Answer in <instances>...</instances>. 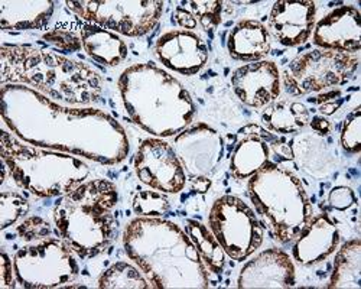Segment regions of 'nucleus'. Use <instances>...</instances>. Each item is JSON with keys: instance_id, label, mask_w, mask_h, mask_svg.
Listing matches in <instances>:
<instances>
[{"instance_id": "f257e3e1", "label": "nucleus", "mask_w": 361, "mask_h": 289, "mask_svg": "<svg viewBox=\"0 0 361 289\" xmlns=\"http://www.w3.org/2000/svg\"><path fill=\"white\" fill-rule=\"evenodd\" d=\"M0 103L6 128L34 147L102 165H117L129 155L125 128L100 109L64 106L22 84H5Z\"/></svg>"}, {"instance_id": "f03ea898", "label": "nucleus", "mask_w": 361, "mask_h": 289, "mask_svg": "<svg viewBox=\"0 0 361 289\" xmlns=\"http://www.w3.org/2000/svg\"><path fill=\"white\" fill-rule=\"evenodd\" d=\"M123 247L157 289H200L209 276L192 240L178 224L162 217H136L123 231Z\"/></svg>"}, {"instance_id": "7ed1b4c3", "label": "nucleus", "mask_w": 361, "mask_h": 289, "mask_svg": "<svg viewBox=\"0 0 361 289\" xmlns=\"http://www.w3.org/2000/svg\"><path fill=\"white\" fill-rule=\"evenodd\" d=\"M117 87L132 122L155 137H173L195 119L197 107L184 84L152 63L128 67Z\"/></svg>"}, {"instance_id": "20e7f679", "label": "nucleus", "mask_w": 361, "mask_h": 289, "mask_svg": "<svg viewBox=\"0 0 361 289\" xmlns=\"http://www.w3.org/2000/svg\"><path fill=\"white\" fill-rule=\"evenodd\" d=\"M0 81L22 84L66 104L81 106L100 100L103 81L99 73L67 56L27 45L0 48Z\"/></svg>"}, {"instance_id": "39448f33", "label": "nucleus", "mask_w": 361, "mask_h": 289, "mask_svg": "<svg viewBox=\"0 0 361 289\" xmlns=\"http://www.w3.org/2000/svg\"><path fill=\"white\" fill-rule=\"evenodd\" d=\"M118 192L107 180H92L59 197L54 207L58 235L81 259H90L111 242Z\"/></svg>"}, {"instance_id": "423d86ee", "label": "nucleus", "mask_w": 361, "mask_h": 289, "mask_svg": "<svg viewBox=\"0 0 361 289\" xmlns=\"http://www.w3.org/2000/svg\"><path fill=\"white\" fill-rule=\"evenodd\" d=\"M0 151L15 184L39 198L63 197L90 176L88 165L75 155L34 147L5 129Z\"/></svg>"}, {"instance_id": "0eeeda50", "label": "nucleus", "mask_w": 361, "mask_h": 289, "mask_svg": "<svg viewBox=\"0 0 361 289\" xmlns=\"http://www.w3.org/2000/svg\"><path fill=\"white\" fill-rule=\"evenodd\" d=\"M247 188L256 211L282 243L295 240L312 219V206L302 183L278 162L256 172Z\"/></svg>"}, {"instance_id": "6e6552de", "label": "nucleus", "mask_w": 361, "mask_h": 289, "mask_svg": "<svg viewBox=\"0 0 361 289\" xmlns=\"http://www.w3.org/2000/svg\"><path fill=\"white\" fill-rule=\"evenodd\" d=\"M77 256L64 239L47 238L27 243L13 257L16 282L31 289L67 286L80 273Z\"/></svg>"}, {"instance_id": "1a4fd4ad", "label": "nucleus", "mask_w": 361, "mask_h": 289, "mask_svg": "<svg viewBox=\"0 0 361 289\" xmlns=\"http://www.w3.org/2000/svg\"><path fill=\"white\" fill-rule=\"evenodd\" d=\"M358 54L312 49L292 60L282 73L290 96H307L345 84L358 68Z\"/></svg>"}, {"instance_id": "9d476101", "label": "nucleus", "mask_w": 361, "mask_h": 289, "mask_svg": "<svg viewBox=\"0 0 361 289\" xmlns=\"http://www.w3.org/2000/svg\"><path fill=\"white\" fill-rule=\"evenodd\" d=\"M208 228L228 257L243 262L263 243L264 231L255 211L235 195L216 199L208 214Z\"/></svg>"}, {"instance_id": "9b49d317", "label": "nucleus", "mask_w": 361, "mask_h": 289, "mask_svg": "<svg viewBox=\"0 0 361 289\" xmlns=\"http://www.w3.org/2000/svg\"><path fill=\"white\" fill-rule=\"evenodd\" d=\"M77 16L125 37H143L152 31L164 12L159 0H102L66 2Z\"/></svg>"}, {"instance_id": "f8f14e48", "label": "nucleus", "mask_w": 361, "mask_h": 289, "mask_svg": "<svg viewBox=\"0 0 361 289\" xmlns=\"http://www.w3.org/2000/svg\"><path fill=\"white\" fill-rule=\"evenodd\" d=\"M135 171L145 185L165 194H178L187 184V173L173 147L161 137H149L139 144Z\"/></svg>"}, {"instance_id": "ddd939ff", "label": "nucleus", "mask_w": 361, "mask_h": 289, "mask_svg": "<svg viewBox=\"0 0 361 289\" xmlns=\"http://www.w3.org/2000/svg\"><path fill=\"white\" fill-rule=\"evenodd\" d=\"M173 149L188 178L194 180L213 176L224 158L226 143L216 129L198 122L175 136Z\"/></svg>"}, {"instance_id": "4468645a", "label": "nucleus", "mask_w": 361, "mask_h": 289, "mask_svg": "<svg viewBox=\"0 0 361 289\" xmlns=\"http://www.w3.org/2000/svg\"><path fill=\"white\" fill-rule=\"evenodd\" d=\"M242 139L235 144L230 159L231 176L238 180H249L256 172L264 168L267 164L274 162V149L279 154H292L286 144H279L278 139L269 130L257 126L249 125L240 130Z\"/></svg>"}, {"instance_id": "2eb2a0df", "label": "nucleus", "mask_w": 361, "mask_h": 289, "mask_svg": "<svg viewBox=\"0 0 361 289\" xmlns=\"http://www.w3.org/2000/svg\"><path fill=\"white\" fill-rule=\"evenodd\" d=\"M231 87L238 100L246 106L267 107L281 96V71L274 61L247 63L233 71Z\"/></svg>"}, {"instance_id": "dca6fc26", "label": "nucleus", "mask_w": 361, "mask_h": 289, "mask_svg": "<svg viewBox=\"0 0 361 289\" xmlns=\"http://www.w3.org/2000/svg\"><path fill=\"white\" fill-rule=\"evenodd\" d=\"M158 60L171 71L195 75L208 61V47L194 31L172 29L162 34L155 45Z\"/></svg>"}, {"instance_id": "f3484780", "label": "nucleus", "mask_w": 361, "mask_h": 289, "mask_svg": "<svg viewBox=\"0 0 361 289\" xmlns=\"http://www.w3.org/2000/svg\"><path fill=\"white\" fill-rule=\"evenodd\" d=\"M361 15L354 6H341L314 26L312 42L319 49L358 54L361 49Z\"/></svg>"}, {"instance_id": "a211bd4d", "label": "nucleus", "mask_w": 361, "mask_h": 289, "mask_svg": "<svg viewBox=\"0 0 361 289\" xmlns=\"http://www.w3.org/2000/svg\"><path fill=\"white\" fill-rule=\"evenodd\" d=\"M317 6L308 0H281L269 15V29L275 39L285 47L302 45L315 26Z\"/></svg>"}, {"instance_id": "6ab92c4d", "label": "nucleus", "mask_w": 361, "mask_h": 289, "mask_svg": "<svg viewBox=\"0 0 361 289\" xmlns=\"http://www.w3.org/2000/svg\"><path fill=\"white\" fill-rule=\"evenodd\" d=\"M296 283L295 265L290 256L281 249H267L242 268L237 288H292Z\"/></svg>"}, {"instance_id": "aec40b11", "label": "nucleus", "mask_w": 361, "mask_h": 289, "mask_svg": "<svg viewBox=\"0 0 361 289\" xmlns=\"http://www.w3.org/2000/svg\"><path fill=\"white\" fill-rule=\"evenodd\" d=\"M340 243V231L326 214L312 217L295 239L292 254L304 266L317 265L333 254Z\"/></svg>"}, {"instance_id": "412c9836", "label": "nucleus", "mask_w": 361, "mask_h": 289, "mask_svg": "<svg viewBox=\"0 0 361 289\" xmlns=\"http://www.w3.org/2000/svg\"><path fill=\"white\" fill-rule=\"evenodd\" d=\"M54 11L51 0H2L0 26L4 31H38L49 23Z\"/></svg>"}, {"instance_id": "4be33fe9", "label": "nucleus", "mask_w": 361, "mask_h": 289, "mask_svg": "<svg viewBox=\"0 0 361 289\" xmlns=\"http://www.w3.org/2000/svg\"><path fill=\"white\" fill-rule=\"evenodd\" d=\"M270 48V34L259 20H240L228 34L227 49L230 56L237 61H262Z\"/></svg>"}, {"instance_id": "5701e85b", "label": "nucleus", "mask_w": 361, "mask_h": 289, "mask_svg": "<svg viewBox=\"0 0 361 289\" xmlns=\"http://www.w3.org/2000/svg\"><path fill=\"white\" fill-rule=\"evenodd\" d=\"M80 38L85 54L102 66L116 67L129 55L128 44L122 38L94 23H84Z\"/></svg>"}, {"instance_id": "b1692460", "label": "nucleus", "mask_w": 361, "mask_h": 289, "mask_svg": "<svg viewBox=\"0 0 361 289\" xmlns=\"http://www.w3.org/2000/svg\"><path fill=\"white\" fill-rule=\"evenodd\" d=\"M311 122L308 109L299 102L281 100L269 104L262 113V123L274 133H298Z\"/></svg>"}, {"instance_id": "393cba45", "label": "nucleus", "mask_w": 361, "mask_h": 289, "mask_svg": "<svg viewBox=\"0 0 361 289\" xmlns=\"http://www.w3.org/2000/svg\"><path fill=\"white\" fill-rule=\"evenodd\" d=\"M329 289H360L361 288V242L350 240L336 254L334 269L331 275Z\"/></svg>"}, {"instance_id": "a878e982", "label": "nucleus", "mask_w": 361, "mask_h": 289, "mask_svg": "<svg viewBox=\"0 0 361 289\" xmlns=\"http://www.w3.org/2000/svg\"><path fill=\"white\" fill-rule=\"evenodd\" d=\"M185 231L197 247L207 271L220 275L226 266V252L212 233V230L197 220H187Z\"/></svg>"}, {"instance_id": "bb28decb", "label": "nucleus", "mask_w": 361, "mask_h": 289, "mask_svg": "<svg viewBox=\"0 0 361 289\" xmlns=\"http://www.w3.org/2000/svg\"><path fill=\"white\" fill-rule=\"evenodd\" d=\"M325 137L326 136L312 133L298 136L295 139L296 147L292 154L311 176H318V169H322L325 176L331 169V155L328 152L329 144H326Z\"/></svg>"}, {"instance_id": "cd10ccee", "label": "nucleus", "mask_w": 361, "mask_h": 289, "mask_svg": "<svg viewBox=\"0 0 361 289\" xmlns=\"http://www.w3.org/2000/svg\"><path fill=\"white\" fill-rule=\"evenodd\" d=\"M97 286L102 289H147L152 288L142 271L132 264L118 262L107 268L99 278Z\"/></svg>"}, {"instance_id": "c85d7f7f", "label": "nucleus", "mask_w": 361, "mask_h": 289, "mask_svg": "<svg viewBox=\"0 0 361 289\" xmlns=\"http://www.w3.org/2000/svg\"><path fill=\"white\" fill-rule=\"evenodd\" d=\"M132 207L137 217H164L169 211V201L162 192L143 190L135 195Z\"/></svg>"}, {"instance_id": "c756f323", "label": "nucleus", "mask_w": 361, "mask_h": 289, "mask_svg": "<svg viewBox=\"0 0 361 289\" xmlns=\"http://www.w3.org/2000/svg\"><path fill=\"white\" fill-rule=\"evenodd\" d=\"M180 6H184L191 15L195 18L198 25L202 26L204 31L209 32L216 29L221 22L223 13V2H200V0H191V2H180Z\"/></svg>"}, {"instance_id": "7c9ffc66", "label": "nucleus", "mask_w": 361, "mask_h": 289, "mask_svg": "<svg viewBox=\"0 0 361 289\" xmlns=\"http://www.w3.org/2000/svg\"><path fill=\"white\" fill-rule=\"evenodd\" d=\"M29 211V202L20 194L13 191H4L0 195V228L16 224Z\"/></svg>"}, {"instance_id": "2f4dec72", "label": "nucleus", "mask_w": 361, "mask_h": 289, "mask_svg": "<svg viewBox=\"0 0 361 289\" xmlns=\"http://www.w3.org/2000/svg\"><path fill=\"white\" fill-rule=\"evenodd\" d=\"M341 147L348 154H360L361 151V110L354 109L344 121L341 129Z\"/></svg>"}, {"instance_id": "473e14b6", "label": "nucleus", "mask_w": 361, "mask_h": 289, "mask_svg": "<svg viewBox=\"0 0 361 289\" xmlns=\"http://www.w3.org/2000/svg\"><path fill=\"white\" fill-rule=\"evenodd\" d=\"M16 231L22 240H25L26 243H34V242H39L42 239L51 238L52 227L49 221H47L45 219L34 216L23 220L18 226Z\"/></svg>"}, {"instance_id": "72a5a7b5", "label": "nucleus", "mask_w": 361, "mask_h": 289, "mask_svg": "<svg viewBox=\"0 0 361 289\" xmlns=\"http://www.w3.org/2000/svg\"><path fill=\"white\" fill-rule=\"evenodd\" d=\"M44 41L66 52H75L82 47L81 38H78L73 32L61 31V29H54V31L47 32L44 35Z\"/></svg>"}, {"instance_id": "f704fd0d", "label": "nucleus", "mask_w": 361, "mask_h": 289, "mask_svg": "<svg viewBox=\"0 0 361 289\" xmlns=\"http://www.w3.org/2000/svg\"><path fill=\"white\" fill-rule=\"evenodd\" d=\"M328 202L333 209L344 211L348 210L355 202V194L348 187H336L331 190L328 195Z\"/></svg>"}, {"instance_id": "c9c22d12", "label": "nucleus", "mask_w": 361, "mask_h": 289, "mask_svg": "<svg viewBox=\"0 0 361 289\" xmlns=\"http://www.w3.org/2000/svg\"><path fill=\"white\" fill-rule=\"evenodd\" d=\"M15 268H13V260L9 257V254L2 250L0 254V288L8 289L15 286Z\"/></svg>"}, {"instance_id": "e433bc0d", "label": "nucleus", "mask_w": 361, "mask_h": 289, "mask_svg": "<svg viewBox=\"0 0 361 289\" xmlns=\"http://www.w3.org/2000/svg\"><path fill=\"white\" fill-rule=\"evenodd\" d=\"M172 19L175 20V23L178 26L185 29V31H192V29H195L198 26V22L195 20V18L184 6L175 8V11L172 13Z\"/></svg>"}, {"instance_id": "4c0bfd02", "label": "nucleus", "mask_w": 361, "mask_h": 289, "mask_svg": "<svg viewBox=\"0 0 361 289\" xmlns=\"http://www.w3.org/2000/svg\"><path fill=\"white\" fill-rule=\"evenodd\" d=\"M312 130L317 133V135H321V136H328L331 133V123L324 119V118H314L311 122H310Z\"/></svg>"}, {"instance_id": "58836bf2", "label": "nucleus", "mask_w": 361, "mask_h": 289, "mask_svg": "<svg viewBox=\"0 0 361 289\" xmlns=\"http://www.w3.org/2000/svg\"><path fill=\"white\" fill-rule=\"evenodd\" d=\"M209 187H212V180H209V177H198L192 180V188L200 194H205L209 190Z\"/></svg>"}]
</instances>
